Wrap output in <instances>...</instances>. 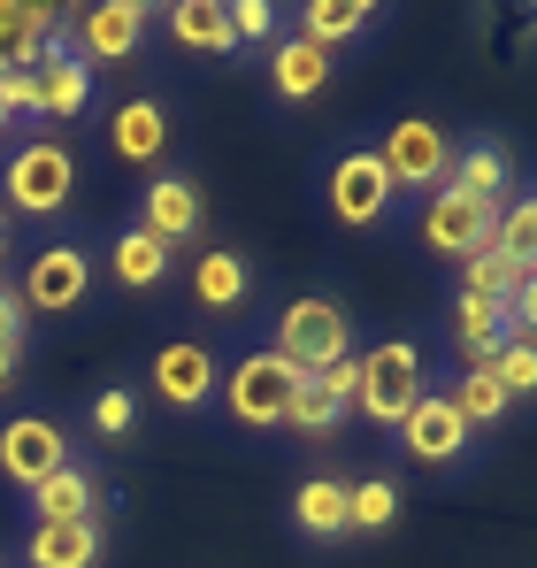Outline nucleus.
<instances>
[{"label": "nucleus", "mask_w": 537, "mask_h": 568, "mask_svg": "<svg viewBox=\"0 0 537 568\" xmlns=\"http://www.w3.org/2000/svg\"><path fill=\"white\" fill-rule=\"evenodd\" d=\"M268 354H276L292 377H323L331 362H346V354H354V315H346L331 292H307V300H292V307L276 315Z\"/></svg>", "instance_id": "f257e3e1"}, {"label": "nucleus", "mask_w": 537, "mask_h": 568, "mask_svg": "<svg viewBox=\"0 0 537 568\" xmlns=\"http://www.w3.org/2000/svg\"><path fill=\"white\" fill-rule=\"evenodd\" d=\"M430 392V369H423V346H407V338H384V346H368L361 354V392H354V415L361 423H376V430H399L407 423V407Z\"/></svg>", "instance_id": "f03ea898"}, {"label": "nucleus", "mask_w": 537, "mask_h": 568, "mask_svg": "<svg viewBox=\"0 0 537 568\" xmlns=\"http://www.w3.org/2000/svg\"><path fill=\"white\" fill-rule=\"evenodd\" d=\"M0 192H8L16 215H39L47 223V215H62L78 200V154L62 139H31V146H16L0 162Z\"/></svg>", "instance_id": "7ed1b4c3"}, {"label": "nucleus", "mask_w": 537, "mask_h": 568, "mask_svg": "<svg viewBox=\"0 0 537 568\" xmlns=\"http://www.w3.org/2000/svg\"><path fill=\"white\" fill-rule=\"evenodd\" d=\"M376 162L392 170V192H438L453 178V139L438 115H392L376 139Z\"/></svg>", "instance_id": "20e7f679"}, {"label": "nucleus", "mask_w": 537, "mask_h": 568, "mask_svg": "<svg viewBox=\"0 0 537 568\" xmlns=\"http://www.w3.org/2000/svg\"><path fill=\"white\" fill-rule=\"evenodd\" d=\"M292 392H300V377H292V369H284L268 346L239 354V362H231V377L215 384V399L231 407V423H239V430H284Z\"/></svg>", "instance_id": "39448f33"}, {"label": "nucleus", "mask_w": 537, "mask_h": 568, "mask_svg": "<svg viewBox=\"0 0 537 568\" xmlns=\"http://www.w3.org/2000/svg\"><path fill=\"white\" fill-rule=\"evenodd\" d=\"M392 170L376 162V146H346L331 170H323V207H331V223H346V231H376L384 215H392Z\"/></svg>", "instance_id": "423d86ee"}, {"label": "nucleus", "mask_w": 537, "mask_h": 568, "mask_svg": "<svg viewBox=\"0 0 537 568\" xmlns=\"http://www.w3.org/2000/svg\"><path fill=\"white\" fill-rule=\"evenodd\" d=\"M423 246L438 254V262H476L484 246H492V223H499V207H484V200H468V192H423Z\"/></svg>", "instance_id": "0eeeda50"}, {"label": "nucleus", "mask_w": 537, "mask_h": 568, "mask_svg": "<svg viewBox=\"0 0 537 568\" xmlns=\"http://www.w3.org/2000/svg\"><path fill=\"white\" fill-rule=\"evenodd\" d=\"M154 399L170 407V415H207L215 407V384H223V362H215V346L207 338H170L162 354H154Z\"/></svg>", "instance_id": "6e6552de"}, {"label": "nucleus", "mask_w": 537, "mask_h": 568, "mask_svg": "<svg viewBox=\"0 0 537 568\" xmlns=\"http://www.w3.org/2000/svg\"><path fill=\"white\" fill-rule=\"evenodd\" d=\"M78 39H70V54L100 70V62H131L139 47H146V31H154V8L146 0H92L78 8V23H70Z\"/></svg>", "instance_id": "1a4fd4ad"}, {"label": "nucleus", "mask_w": 537, "mask_h": 568, "mask_svg": "<svg viewBox=\"0 0 537 568\" xmlns=\"http://www.w3.org/2000/svg\"><path fill=\"white\" fill-rule=\"evenodd\" d=\"M92 292V254L85 246H47V254H31V270H23V315H78Z\"/></svg>", "instance_id": "9d476101"}, {"label": "nucleus", "mask_w": 537, "mask_h": 568, "mask_svg": "<svg viewBox=\"0 0 537 568\" xmlns=\"http://www.w3.org/2000/svg\"><path fill=\"white\" fill-rule=\"evenodd\" d=\"M54 469H70V438H62V423H47V415H16V423H0V476H8L16 491H39Z\"/></svg>", "instance_id": "9b49d317"}, {"label": "nucleus", "mask_w": 537, "mask_h": 568, "mask_svg": "<svg viewBox=\"0 0 537 568\" xmlns=\"http://www.w3.org/2000/svg\"><path fill=\"white\" fill-rule=\"evenodd\" d=\"M392 438H399V454H407L415 469H453V462L468 454V438H476V430H468V423L446 407V392H423Z\"/></svg>", "instance_id": "f8f14e48"}, {"label": "nucleus", "mask_w": 537, "mask_h": 568, "mask_svg": "<svg viewBox=\"0 0 537 568\" xmlns=\"http://www.w3.org/2000/svg\"><path fill=\"white\" fill-rule=\"evenodd\" d=\"M54 54H70L62 16L47 0H0V70H47Z\"/></svg>", "instance_id": "ddd939ff"}, {"label": "nucleus", "mask_w": 537, "mask_h": 568, "mask_svg": "<svg viewBox=\"0 0 537 568\" xmlns=\"http://www.w3.org/2000/svg\"><path fill=\"white\" fill-rule=\"evenodd\" d=\"M170 139H178L170 100H154V93L123 100V108L108 115V154H115L123 170H154V162H170Z\"/></svg>", "instance_id": "4468645a"}, {"label": "nucleus", "mask_w": 537, "mask_h": 568, "mask_svg": "<svg viewBox=\"0 0 537 568\" xmlns=\"http://www.w3.org/2000/svg\"><path fill=\"white\" fill-rule=\"evenodd\" d=\"M200 215H207L200 185L178 178V170H162V178H146V192H139V223H131V231H146V239H162V246L178 254L184 239L200 231Z\"/></svg>", "instance_id": "2eb2a0df"}, {"label": "nucleus", "mask_w": 537, "mask_h": 568, "mask_svg": "<svg viewBox=\"0 0 537 568\" xmlns=\"http://www.w3.org/2000/svg\"><path fill=\"white\" fill-rule=\"evenodd\" d=\"M346 507H354V484H346V476H307V484L292 491V530H300L307 546H338V538H354Z\"/></svg>", "instance_id": "dca6fc26"}, {"label": "nucleus", "mask_w": 537, "mask_h": 568, "mask_svg": "<svg viewBox=\"0 0 537 568\" xmlns=\"http://www.w3.org/2000/svg\"><path fill=\"white\" fill-rule=\"evenodd\" d=\"M323 85H331V54L315 47V39H276L268 47V93L292 100V108H307V100H323Z\"/></svg>", "instance_id": "f3484780"}, {"label": "nucleus", "mask_w": 537, "mask_h": 568, "mask_svg": "<svg viewBox=\"0 0 537 568\" xmlns=\"http://www.w3.org/2000/svg\"><path fill=\"white\" fill-rule=\"evenodd\" d=\"M453 192H468V200H484V207H507L515 200V162H507V146L499 139H468V146H453Z\"/></svg>", "instance_id": "a211bd4d"}, {"label": "nucleus", "mask_w": 537, "mask_h": 568, "mask_svg": "<svg viewBox=\"0 0 537 568\" xmlns=\"http://www.w3.org/2000/svg\"><path fill=\"white\" fill-rule=\"evenodd\" d=\"M192 300H200L207 315H231V307H246V300H254V270H246V254H231V246H207V254H192Z\"/></svg>", "instance_id": "6ab92c4d"}, {"label": "nucleus", "mask_w": 537, "mask_h": 568, "mask_svg": "<svg viewBox=\"0 0 537 568\" xmlns=\"http://www.w3.org/2000/svg\"><path fill=\"white\" fill-rule=\"evenodd\" d=\"M446 331H453V346H460V362L484 369V362L507 346V307H499V300H476V292H453Z\"/></svg>", "instance_id": "aec40b11"}, {"label": "nucleus", "mask_w": 537, "mask_h": 568, "mask_svg": "<svg viewBox=\"0 0 537 568\" xmlns=\"http://www.w3.org/2000/svg\"><path fill=\"white\" fill-rule=\"evenodd\" d=\"M23 499H31V523H100V484H92L85 462L54 469L39 491H23Z\"/></svg>", "instance_id": "412c9836"}, {"label": "nucleus", "mask_w": 537, "mask_h": 568, "mask_svg": "<svg viewBox=\"0 0 537 568\" xmlns=\"http://www.w3.org/2000/svg\"><path fill=\"white\" fill-rule=\"evenodd\" d=\"M23 561L31 568H100V523H31Z\"/></svg>", "instance_id": "4be33fe9"}, {"label": "nucleus", "mask_w": 537, "mask_h": 568, "mask_svg": "<svg viewBox=\"0 0 537 568\" xmlns=\"http://www.w3.org/2000/svg\"><path fill=\"white\" fill-rule=\"evenodd\" d=\"M108 277L123 292H154V284H170V246L146 239V231H115L108 239Z\"/></svg>", "instance_id": "5701e85b"}, {"label": "nucleus", "mask_w": 537, "mask_h": 568, "mask_svg": "<svg viewBox=\"0 0 537 568\" xmlns=\"http://www.w3.org/2000/svg\"><path fill=\"white\" fill-rule=\"evenodd\" d=\"M170 39L184 54H231V8L223 0H178L170 8Z\"/></svg>", "instance_id": "b1692460"}, {"label": "nucleus", "mask_w": 537, "mask_h": 568, "mask_svg": "<svg viewBox=\"0 0 537 568\" xmlns=\"http://www.w3.org/2000/svg\"><path fill=\"white\" fill-rule=\"evenodd\" d=\"M39 108L54 115V123H78L92 108V70L78 62V54H54L47 70H39Z\"/></svg>", "instance_id": "393cba45"}, {"label": "nucleus", "mask_w": 537, "mask_h": 568, "mask_svg": "<svg viewBox=\"0 0 537 568\" xmlns=\"http://www.w3.org/2000/svg\"><path fill=\"white\" fill-rule=\"evenodd\" d=\"M368 23H376V8H368V0H307V8H300V39H315L323 54H331V47H346V39H361Z\"/></svg>", "instance_id": "a878e982"}, {"label": "nucleus", "mask_w": 537, "mask_h": 568, "mask_svg": "<svg viewBox=\"0 0 537 568\" xmlns=\"http://www.w3.org/2000/svg\"><path fill=\"white\" fill-rule=\"evenodd\" d=\"M492 254H507L515 270H530V277H537V200H530V192L499 207V223H492Z\"/></svg>", "instance_id": "bb28decb"}, {"label": "nucleus", "mask_w": 537, "mask_h": 568, "mask_svg": "<svg viewBox=\"0 0 537 568\" xmlns=\"http://www.w3.org/2000/svg\"><path fill=\"white\" fill-rule=\"evenodd\" d=\"M446 407L460 415V423H468V430H484V423H499L515 399L499 392V377H492V369H460V384L446 392Z\"/></svg>", "instance_id": "cd10ccee"}, {"label": "nucleus", "mask_w": 537, "mask_h": 568, "mask_svg": "<svg viewBox=\"0 0 537 568\" xmlns=\"http://www.w3.org/2000/svg\"><path fill=\"white\" fill-rule=\"evenodd\" d=\"M284 430H292V438H307V446H331V438L346 430V407H331V399L315 392V377H300V392H292V415H284Z\"/></svg>", "instance_id": "c85d7f7f"}, {"label": "nucleus", "mask_w": 537, "mask_h": 568, "mask_svg": "<svg viewBox=\"0 0 537 568\" xmlns=\"http://www.w3.org/2000/svg\"><path fill=\"white\" fill-rule=\"evenodd\" d=\"M523 284H530V270H515V262L492 254V246H484L476 262H460V292H476V300H499V307H507Z\"/></svg>", "instance_id": "c756f323"}, {"label": "nucleus", "mask_w": 537, "mask_h": 568, "mask_svg": "<svg viewBox=\"0 0 537 568\" xmlns=\"http://www.w3.org/2000/svg\"><path fill=\"white\" fill-rule=\"evenodd\" d=\"M492 377H499V392L507 399H537V338H523V331H507V346L484 362Z\"/></svg>", "instance_id": "7c9ffc66"}, {"label": "nucleus", "mask_w": 537, "mask_h": 568, "mask_svg": "<svg viewBox=\"0 0 537 568\" xmlns=\"http://www.w3.org/2000/svg\"><path fill=\"white\" fill-rule=\"evenodd\" d=\"M346 523H354V538H384V530L399 523V484H384V476L354 484V507H346Z\"/></svg>", "instance_id": "2f4dec72"}, {"label": "nucleus", "mask_w": 537, "mask_h": 568, "mask_svg": "<svg viewBox=\"0 0 537 568\" xmlns=\"http://www.w3.org/2000/svg\"><path fill=\"white\" fill-rule=\"evenodd\" d=\"M276 8L268 0H231V47H276Z\"/></svg>", "instance_id": "473e14b6"}, {"label": "nucleus", "mask_w": 537, "mask_h": 568, "mask_svg": "<svg viewBox=\"0 0 537 568\" xmlns=\"http://www.w3.org/2000/svg\"><path fill=\"white\" fill-rule=\"evenodd\" d=\"M131 423H139V392H131V384H108V392L92 399V430H100V438H131Z\"/></svg>", "instance_id": "72a5a7b5"}, {"label": "nucleus", "mask_w": 537, "mask_h": 568, "mask_svg": "<svg viewBox=\"0 0 537 568\" xmlns=\"http://www.w3.org/2000/svg\"><path fill=\"white\" fill-rule=\"evenodd\" d=\"M0 115L8 123H47V108H39V70H0Z\"/></svg>", "instance_id": "f704fd0d"}, {"label": "nucleus", "mask_w": 537, "mask_h": 568, "mask_svg": "<svg viewBox=\"0 0 537 568\" xmlns=\"http://www.w3.org/2000/svg\"><path fill=\"white\" fill-rule=\"evenodd\" d=\"M315 392H323L331 407H346V415H354V392H361V354H346V362H331V369L315 377Z\"/></svg>", "instance_id": "c9c22d12"}, {"label": "nucleus", "mask_w": 537, "mask_h": 568, "mask_svg": "<svg viewBox=\"0 0 537 568\" xmlns=\"http://www.w3.org/2000/svg\"><path fill=\"white\" fill-rule=\"evenodd\" d=\"M23 323H31V315H23V300L0 284V346H23Z\"/></svg>", "instance_id": "e433bc0d"}, {"label": "nucleus", "mask_w": 537, "mask_h": 568, "mask_svg": "<svg viewBox=\"0 0 537 568\" xmlns=\"http://www.w3.org/2000/svg\"><path fill=\"white\" fill-rule=\"evenodd\" d=\"M16 362H23V346H0V392L16 384Z\"/></svg>", "instance_id": "4c0bfd02"}, {"label": "nucleus", "mask_w": 537, "mask_h": 568, "mask_svg": "<svg viewBox=\"0 0 537 568\" xmlns=\"http://www.w3.org/2000/svg\"><path fill=\"white\" fill-rule=\"evenodd\" d=\"M0 139H8V115H0Z\"/></svg>", "instance_id": "58836bf2"}, {"label": "nucleus", "mask_w": 537, "mask_h": 568, "mask_svg": "<svg viewBox=\"0 0 537 568\" xmlns=\"http://www.w3.org/2000/svg\"><path fill=\"white\" fill-rule=\"evenodd\" d=\"M0 246H8V223H0Z\"/></svg>", "instance_id": "ea45409f"}, {"label": "nucleus", "mask_w": 537, "mask_h": 568, "mask_svg": "<svg viewBox=\"0 0 537 568\" xmlns=\"http://www.w3.org/2000/svg\"><path fill=\"white\" fill-rule=\"evenodd\" d=\"M530 200H537V192H530Z\"/></svg>", "instance_id": "a19ab883"}, {"label": "nucleus", "mask_w": 537, "mask_h": 568, "mask_svg": "<svg viewBox=\"0 0 537 568\" xmlns=\"http://www.w3.org/2000/svg\"><path fill=\"white\" fill-rule=\"evenodd\" d=\"M0 568H8V561H0Z\"/></svg>", "instance_id": "79ce46f5"}]
</instances>
